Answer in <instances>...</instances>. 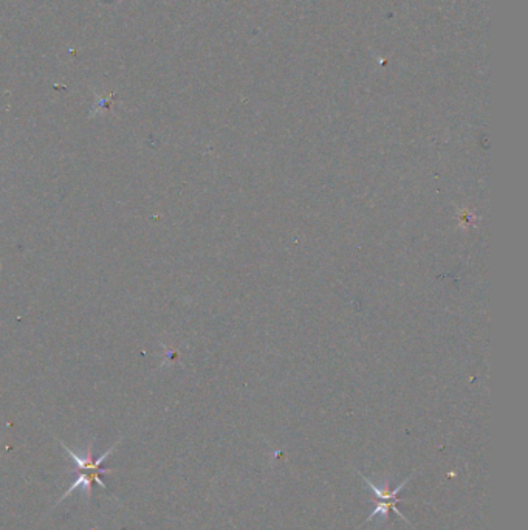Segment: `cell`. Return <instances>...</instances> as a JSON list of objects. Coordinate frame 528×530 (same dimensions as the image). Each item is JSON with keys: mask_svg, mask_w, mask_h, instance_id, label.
I'll return each instance as SVG.
<instances>
[{"mask_svg": "<svg viewBox=\"0 0 528 530\" xmlns=\"http://www.w3.org/2000/svg\"><path fill=\"white\" fill-rule=\"evenodd\" d=\"M361 478L364 479L365 485H368V487L370 488V490L373 492V495H375V498H377L375 510H373V512L370 513V517H369V519H368V523H370V521H372L373 518H375V517H383V518H386V517H387V513L391 512V510H394V512L398 513V515H400L403 519H406V517L403 515V513L397 509V502L400 501V498H398V493H400V492L403 490V488H404L406 485H408L411 476L406 478V479L403 480V483H401L400 485H398V487H395V488H391L389 485H386V487H378V485L373 484L370 479L365 478L364 475H361Z\"/></svg>", "mask_w": 528, "mask_h": 530, "instance_id": "cell-1", "label": "cell"}]
</instances>
